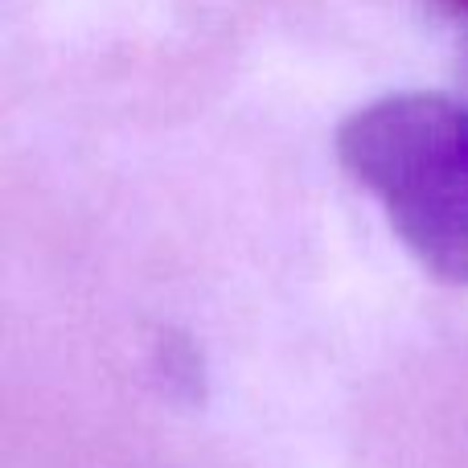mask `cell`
Returning a JSON list of instances; mask_svg holds the SVG:
<instances>
[{"label": "cell", "instance_id": "cell-1", "mask_svg": "<svg viewBox=\"0 0 468 468\" xmlns=\"http://www.w3.org/2000/svg\"><path fill=\"white\" fill-rule=\"evenodd\" d=\"M333 148L407 250L468 288V107L431 90L382 95L341 120Z\"/></svg>", "mask_w": 468, "mask_h": 468}, {"label": "cell", "instance_id": "cell-2", "mask_svg": "<svg viewBox=\"0 0 468 468\" xmlns=\"http://www.w3.org/2000/svg\"><path fill=\"white\" fill-rule=\"evenodd\" d=\"M452 5H456V8H461V13H464V16H468V0H452Z\"/></svg>", "mask_w": 468, "mask_h": 468}]
</instances>
